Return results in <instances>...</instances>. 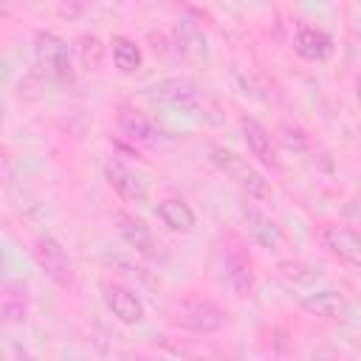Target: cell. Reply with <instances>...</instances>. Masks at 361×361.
Masks as SVG:
<instances>
[{"label": "cell", "instance_id": "1", "mask_svg": "<svg viewBox=\"0 0 361 361\" xmlns=\"http://www.w3.org/2000/svg\"><path fill=\"white\" fill-rule=\"evenodd\" d=\"M209 164H212L214 169H220L226 178H231L248 197H254V200H271V195H274V192H271V183H268L265 175H262L254 164H248V158H243L240 152L214 144V147L209 149Z\"/></svg>", "mask_w": 361, "mask_h": 361}, {"label": "cell", "instance_id": "2", "mask_svg": "<svg viewBox=\"0 0 361 361\" xmlns=\"http://www.w3.org/2000/svg\"><path fill=\"white\" fill-rule=\"evenodd\" d=\"M34 65L42 73V79L71 87L76 73H73V62H71V45L54 34V31H37L34 37Z\"/></svg>", "mask_w": 361, "mask_h": 361}, {"label": "cell", "instance_id": "3", "mask_svg": "<svg viewBox=\"0 0 361 361\" xmlns=\"http://www.w3.org/2000/svg\"><path fill=\"white\" fill-rule=\"evenodd\" d=\"M220 268H223L226 285L234 290V296H240V299L254 296V288H257L254 262H251L245 243L237 234H226V240L220 245Z\"/></svg>", "mask_w": 361, "mask_h": 361}, {"label": "cell", "instance_id": "4", "mask_svg": "<svg viewBox=\"0 0 361 361\" xmlns=\"http://www.w3.org/2000/svg\"><path fill=\"white\" fill-rule=\"evenodd\" d=\"M172 322L183 330H189V333L209 336V333H217L226 324V313H223L220 305H214L206 296H186V299L178 302Z\"/></svg>", "mask_w": 361, "mask_h": 361}, {"label": "cell", "instance_id": "5", "mask_svg": "<svg viewBox=\"0 0 361 361\" xmlns=\"http://www.w3.org/2000/svg\"><path fill=\"white\" fill-rule=\"evenodd\" d=\"M147 96L152 102H158V104H169V107L186 110V113H200V107L206 104L200 85L195 79H189V76H166V79H158L155 85L147 87Z\"/></svg>", "mask_w": 361, "mask_h": 361}, {"label": "cell", "instance_id": "6", "mask_svg": "<svg viewBox=\"0 0 361 361\" xmlns=\"http://www.w3.org/2000/svg\"><path fill=\"white\" fill-rule=\"evenodd\" d=\"M34 259L37 265L48 274V279H54L59 288H71L73 285V259L68 254V248L62 245V240H56L54 234H39L34 240Z\"/></svg>", "mask_w": 361, "mask_h": 361}, {"label": "cell", "instance_id": "7", "mask_svg": "<svg viewBox=\"0 0 361 361\" xmlns=\"http://www.w3.org/2000/svg\"><path fill=\"white\" fill-rule=\"evenodd\" d=\"M104 178H107V183L113 186V192L124 200V203H133V206H144L147 203V180L135 172V169H130L124 161H118V158H107L104 161Z\"/></svg>", "mask_w": 361, "mask_h": 361}, {"label": "cell", "instance_id": "8", "mask_svg": "<svg viewBox=\"0 0 361 361\" xmlns=\"http://www.w3.org/2000/svg\"><path fill=\"white\" fill-rule=\"evenodd\" d=\"M240 217H243V226H245L248 237H251L259 248H265V251H282V248H285V234H282V228H279L262 209H257L254 203L243 200V203H240Z\"/></svg>", "mask_w": 361, "mask_h": 361}, {"label": "cell", "instance_id": "9", "mask_svg": "<svg viewBox=\"0 0 361 361\" xmlns=\"http://www.w3.org/2000/svg\"><path fill=\"white\" fill-rule=\"evenodd\" d=\"M319 243L338 262H344L350 268H361V231L347 228V226H322Z\"/></svg>", "mask_w": 361, "mask_h": 361}, {"label": "cell", "instance_id": "10", "mask_svg": "<svg viewBox=\"0 0 361 361\" xmlns=\"http://www.w3.org/2000/svg\"><path fill=\"white\" fill-rule=\"evenodd\" d=\"M240 133H243V141H245L251 158H257V161H259L265 169H271V172H279V169H282V161H279L276 147H274V138H271V133H268L257 118L240 116Z\"/></svg>", "mask_w": 361, "mask_h": 361}, {"label": "cell", "instance_id": "11", "mask_svg": "<svg viewBox=\"0 0 361 361\" xmlns=\"http://www.w3.org/2000/svg\"><path fill=\"white\" fill-rule=\"evenodd\" d=\"M102 290H104V305H107V310H110L121 324L135 327V324L144 322V302H141V296H138L135 290H130V288H124V285H118V282H107Z\"/></svg>", "mask_w": 361, "mask_h": 361}, {"label": "cell", "instance_id": "12", "mask_svg": "<svg viewBox=\"0 0 361 361\" xmlns=\"http://www.w3.org/2000/svg\"><path fill=\"white\" fill-rule=\"evenodd\" d=\"M113 223H116L118 237L127 243V248H133L141 257H155V248H158L155 245V234H152V228L141 217H135L130 212H116Z\"/></svg>", "mask_w": 361, "mask_h": 361}, {"label": "cell", "instance_id": "13", "mask_svg": "<svg viewBox=\"0 0 361 361\" xmlns=\"http://www.w3.org/2000/svg\"><path fill=\"white\" fill-rule=\"evenodd\" d=\"M293 51L307 62H327L336 54V39L322 28L299 25V31L293 37Z\"/></svg>", "mask_w": 361, "mask_h": 361}, {"label": "cell", "instance_id": "14", "mask_svg": "<svg viewBox=\"0 0 361 361\" xmlns=\"http://www.w3.org/2000/svg\"><path fill=\"white\" fill-rule=\"evenodd\" d=\"M116 124H118V130H121L133 144L152 147V144H158V138H161V133L155 130V124H152L141 110H135V107H130V104H118V107H116Z\"/></svg>", "mask_w": 361, "mask_h": 361}, {"label": "cell", "instance_id": "15", "mask_svg": "<svg viewBox=\"0 0 361 361\" xmlns=\"http://www.w3.org/2000/svg\"><path fill=\"white\" fill-rule=\"evenodd\" d=\"M155 214H158V220H161L169 231H175V234H189V231H195V226H197V217H195L192 206H189L186 200H180V197H166V200H161V203L155 206Z\"/></svg>", "mask_w": 361, "mask_h": 361}, {"label": "cell", "instance_id": "16", "mask_svg": "<svg viewBox=\"0 0 361 361\" xmlns=\"http://www.w3.org/2000/svg\"><path fill=\"white\" fill-rule=\"evenodd\" d=\"M0 316L8 324H23L28 316V290L23 282L6 279L0 288Z\"/></svg>", "mask_w": 361, "mask_h": 361}, {"label": "cell", "instance_id": "17", "mask_svg": "<svg viewBox=\"0 0 361 361\" xmlns=\"http://www.w3.org/2000/svg\"><path fill=\"white\" fill-rule=\"evenodd\" d=\"M302 307L322 319H344L350 313V302L341 290H316L302 299Z\"/></svg>", "mask_w": 361, "mask_h": 361}, {"label": "cell", "instance_id": "18", "mask_svg": "<svg viewBox=\"0 0 361 361\" xmlns=\"http://www.w3.org/2000/svg\"><path fill=\"white\" fill-rule=\"evenodd\" d=\"M110 54H113V65H116V71H118L121 76H133V73L141 71L144 54H141V48H138L130 37L116 34V37L110 39Z\"/></svg>", "mask_w": 361, "mask_h": 361}, {"label": "cell", "instance_id": "19", "mask_svg": "<svg viewBox=\"0 0 361 361\" xmlns=\"http://www.w3.org/2000/svg\"><path fill=\"white\" fill-rule=\"evenodd\" d=\"M76 54H79V62L85 71H99L104 62V45L96 34H82L76 39Z\"/></svg>", "mask_w": 361, "mask_h": 361}, {"label": "cell", "instance_id": "20", "mask_svg": "<svg viewBox=\"0 0 361 361\" xmlns=\"http://www.w3.org/2000/svg\"><path fill=\"white\" fill-rule=\"evenodd\" d=\"M276 271H279V276L288 279L290 285H310V282H316V279L322 276L319 268L305 265V262H279Z\"/></svg>", "mask_w": 361, "mask_h": 361}, {"label": "cell", "instance_id": "21", "mask_svg": "<svg viewBox=\"0 0 361 361\" xmlns=\"http://www.w3.org/2000/svg\"><path fill=\"white\" fill-rule=\"evenodd\" d=\"M276 138H279L288 149H293V152H302V149H307V144H310L307 133H305L302 127H296V124H282Z\"/></svg>", "mask_w": 361, "mask_h": 361}, {"label": "cell", "instance_id": "22", "mask_svg": "<svg viewBox=\"0 0 361 361\" xmlns=\"http://www.w3.org/2000/svg\"><path fill=\"white\" fill-rule=\"evenodd\" d=\"M355 96H358V102H361V79L355 82Z\"/></svg>", "mask_w": 361, "mask_h": 361}]
</instances>
